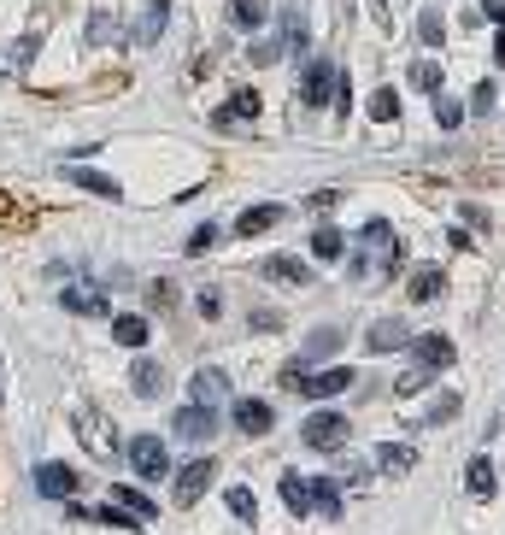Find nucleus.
Segmentation results:
<instances>
[{
	"label": "nucleus",
	"instance_id": "19",
	"mask_svg": "<svg viewBox=\"0 0 505 535\" xmlns=\"http://www.w3.org/2000/svg\"><path fill=\"white\" fill-rule=\"evenodd\" d=\"M464 482H470V494H476V500H488V494L500 489V482H493V465H488V459H470V471H464Z\"/></svg>",
	"mask_w": 505,
	"mask_h": 535
},
{
	"label": "nucleus",
	"instance_id": "7",
	"mask_svg": "<svg viewBox=\"0 0 505 535\" xmlns=\"http://www.w3.org/2000/svg\"><path fill=\"white\" fill-rule=\"evenodd\" d=\"M282 218H288V206H277V200H265V206H247L236 218V236H265V230H277Z\"/></svg>",
	"mask_w": 505,
	"mask_h": 535
},
{
	"label": "nucleus",
	"instance_id": "3",
	"mask_svg": "<svg viewBox=\"0 0 505 535\" xmlns=\"http://www.w3.org/2000/svg\"><path fill=\"white\" fill-rule=\"evenodd\" d=\"M124 453H129V471H136L141 482L170 477V453H165V441H159V436H129Z\"/></svg>",
	"mask_w": 505,
	"mask_h": 535
},
{
	"label": "nucleus",
	"instance_id": "29",
	"mask_svg": "<svg viewBox=\"0 0 505 535\" xmlns=\"http://www.w3.org/2000/svg\"><path fill=\"white\" fill-rule=\"evenodd\" d=\"M70 177H77L83 188H95V195H112L118 200V183H112V177H100V171H70Z\"/></svg>",
	"mask_w": 505,
	"mask_h": 535
},
{
	"label": "nucleus",
	"instance_id": "2",
	"mask_svg": "<svg viewBox=\"0 0 505 535\" xmlns=\"http://www.w3.org/2000/svg\"><path fill=\"white\" fill-rule=\"evenodd\" d=\"M288 389H300L306 400H329L341 389H352V365H329V371H282Z\"/></svg>",
	"mask_w": 505,
	"mask_h": 535
},
{
	"label": "nucleus",
	"instance_id": "8",
	"mask_svg": "<svg viewBox=\"0 0 505 535\" xmlns=\"http://www.w3.org/2000/svg\"><path fill=\"white\" fill-rule=\"evenodd\" d=\"M177 436L211 441V436H218V412H211V406H183V412H177Z\"/></svg>",
	"mask_w": 505,
	"mask_h": 535
},
{
	"label": "nucleus",
	"instance_id": "15",
	"mask_svg": "<svg viewBox=\"0 0 505 535\" xmlns=\"http://www.w3.org/2000/svg\"><path fill=\"white\" fill-rule=\"evenodd\" d=\"M112 341L118 347H147V318H136V312L112 318Z\"/></svg>",
	"mask_w": 505,
	"mask_h": 535
},
{
	"label": "nucleus",
	"instance_id": "18",
	"mask_svg": "<svg viewBox=\"0 0 505 535\" xmlns=\"http://www.w3.org/2000/svg\"><path fill=\"white\" fill-rule=\"evenodd\" d=\"M265 277H270V282H311V271L300 265V259L277 254V259H265Z\"/></svg>",
	"mask_w": 505,
	"mask_h": 535
},
{
	"label": "nucleus",
	"instance_id": "27",
	"mask_svg": "<svg viewBox=\"0 0 505 535\" xmlns=\"http://www.w3.org/2000/svg\"><path fill=\"white\" fill-rule=\"evenodd\" d=\"M435 124H441V130H459V124H464V106L441 95V100H435Z\"/></svg>",
	"mask_w": 505,
	"mask_h": 535
},
{
	"label": "nucleus",
	"instance_id": "4",
	"mask_svg": "<svg viewBox=\"0 0 505 535\" xmlns=\"http://www.w3.org/2000/svg\"><path fill=\"white\" fill-rule=\"evenodd\" d=\"M300 441H306V447H341V441H347V412H311V418L300 423Z\"/></svg>",
	"mask_w": 505,
	"mask_h": 535
},
{
	"label": "nucleus",
	"instance_id": "11",
	"mask_svg": "<svg viewBox=\"0 0 505 535\" xmlns=\"http://www.w3.org/2000/svg\"><path fill=\"white\" fill-rule=\"evenodd\" d=\"M270 423L277 418H270L265 400H236V430L241 436H270Z\"/></svg>",
	"mask_w": 505,
	"mask_h": 535
},
{
	"label": "nucleus",
	"instance_id": "10",
	"mask_svg": "<svg viewBox=\"0 0 505 535\" xmlns=\"http://www.w3.org/2000/svg\"><path fill=\"white\" fill-rule=\"evenodd\" d=\"M36 489L47 500H65V494H77V471L70 465H36Z\"/></svg>",
	"mask_w": 505,
	"mask_h": 535
},
{
	"label": "nucleus",
	"instance_id": "26",
	"mask_svg": "<svg viewBox=\"0 0 505 535\" xmlns=\"http://www.w3.org/2000/svg\"><path fill=\"white\" fill-rule=\"evenodd\" d=\"M441 29H447V24H441V13H423L418 18V42L423 47H441Z\"/></svg>",
	"mask_w": 505,
	"mask_h": 535
},
{
	"label": "nucleus",
	"instance_id": "24",
	"mask_svg": "<svg viewBox=\"0 0 505 535\" xmlns=\"http://www.w3.org/2000/svg\"><path fill=\"white\" fill-rule=\"evenodd\" d=\"M441 288V265H418V277H411V300H429Z\"/></svg>",
	"mask_w": 505,
	"mask_h": 535
},
{
	"label": "nucleus",
	"instance_id": "13",
	"mask_svg": "<svg viewBox=\"0 0 505 535\" xmlns=\"http://www.w3.org/2000/svg\"><path fill=\"white\" fill-rule=\"evenodd\" d=\"M411 353L423 359V371H441V365H452V341H447V336H418V341H411Z\"/></svg>",
	"mask_w": 505,
	"mask_h": 535
},
{
	"label": "nucleus",
	"instance_id": "1",
	"mask_svg": "<svg viewBox=\"0 0 505 535\" xmlns=\"http://www.w3.org/2000/svg\"><path fill=\"white\" fill-rule=\"evenodd\" d=\"M282 500L294 506V518L300 512H329L335 518L341 512V489L329 477H300V471H282Z\"/></svg>",
	"mask_w": 505,
	"mask_h": 535
},
{
	"label": "nucleus",
	"instance_id": "34",
	"mask_svg": "<svg viewBox=\"0 0 505 535\" xmlns=\"http://www.w3.org/2000/svg\"><path fill=\"white\" fill-rule=\"evenodd\" d=\"M493 65H505V29L493 36Z\"/></svg>",
	"mask_w": 505,
	"mask_h": 535
},
{
	"label": "nucleus",
	"instance_id": "21",
	"mask_svg": "<svg viewBox=\"0 0 505 535\" xmlns=\"http://www.w3.org/2000/svg\"><path fill=\"white\" fill-rule=\"evenodd\" d=\"M229 18H236L241 29H259L265 24V0H229Z\"/></svg>",
	"mask_w": 505,
	"mask_h": 535
},
{
	"label": "nucleus",
	"instance_id": "25",
	"mask_svg": "<svg viewBox=\"0 0 505 535\" xmlns=\"http://www.w3.org/2000/svg\"><path fill=\"white\" fill-rule=\"evenodd\" d=\"M400 341H418V336H406V324H377L370 330V347H400Z\"/></svg>",
	"mask_w": 505,
	"mask_h": 535
},
{
	"label": "nucleus",
	"instance_id": "17",
	"mask_svg": "<svg viewBox=\"0 0 505 535\" xmlns=\"http://www.w3.org/2000/svg\"><path fill=\"white\" fill-rule=\"evenodd\" d=\"M129 389H136V395H159V389H165V365H153V359H136V371H129Z\"/></svg>",
	"mask_w": 505,
	"mask_h": 535
},
{
	"label": "nucleus",
	"instance_id": "20",
	"mask_svg": "<svg viewBox=\"0 0 505 535\" xmlns=\"http://www.w3.org/2000/svg\"><path fill=\"white\" fill-rule=\"evenodd\" d=\"M341 247H347V236H341L335 224H323L318 236H311V254H318V259H341Z\"/></svg>",
	"mask_w": 505,
	"mask_h": 535
},
{
	"label": "nucleus",
	"instance_id": "12",
	"mask_svg": "<svg viewBox=\"0 0 505 535\" xmlns=\"http://www.w3.org/2000/svg\"><path fill=\"white\" fill-rule=\"evenodd\" d=\"M241 118H259V95H252V88H241L229 106H218V113H211V124L229 130V124H241Z\"/></svg>",
	"mask_w": 505,
	"mask_h": 535
},
{
	"label": "nucleus",
	"instance_id": "31",
	"mask_svg": "<svg viewBox=\"0 0 505 535\" xmlns=\"http://www.w3.org/2000/svg\"><path fill=\"white\" fill-rule=\"evenodd\" d=\"M370 118H400V100H393V88H382V95L370 100Z\"/></svg>",
	"mask_w": 505,
	"mask_h": 535
},
{
	"label": "nucleus",
	"instance_id": "22",
	"mask_svg": "<svg viewBox=\"0 0 505 535\" xmlns=\"http://www.w3.org/2000/svg\"><path fill=\"white\" fill-rule=\"evenodd\" d=\"M411 83H418L423 95L441 100V65H435V59H418V65H411Z\"/></svg>",
	"mask_w": 505,
	"mask_h": 535
},
{
	"label": "nucleus",
	"instance_id": "6",
	"mask_svg": "<svg viewBox=\"0 0 505 535\" xmlns=\"http://www.w3.org/2000/svg\"><path fill=\"white\" fill-rule=\"evenodd\" d=\"M211 477H218V459H188V465L177 471V500L188 506L200 489H211Z\"/></svg>",
	"mask_w": 505,
	"mask_h": 535
},
{
	"label": "nucleus",
	"instance_id": "32",
	"mask_svg": "<svg viewBox=\"0 0 505 535\" xmlns=\"http://www.w3.org/2000/svg\"><path fill=\"white\" fill-rule=\"evenodd\" d=\"M211 241H218V230H195V236H188V254H206V247H211Z\"/></svg>",
	"mask_w": 505,
	"mask_h": 535
},
{
	"label": "nucleus",
	"instance_id": "5",
	"mask_svg": "<svg viewBox=\"0 0 505 535\" xmlns=\"http://www.w3.org/2000/svg\"><path fill=\"white\" fill-rule=\"evenodd\" d=\"M335 65H329V59H318V65L306 71V83H300V100H306V106H329V95H335Z\"/></svg>",
	"mask_w": 505,
	"mask_h": 535
},
{
	"label": "nucleus",
	"instance_id": "9",
	"mask_svg": "<svg viewBox=\"0 0 505 535\" xmlns=\"http://www.w3.org/2000/svg\"><path fill=\"white\" fill-rule=\"evenodd\" d=\"M65 312H83V318H106V300H100L95 282H65Z\"/></svg>",
	"mask_w": 505,
	"mask_h": 535
},
{
	"label": "nucleus",
	"instance_id": "14",
	"mask_svg": "<svg viewBox=\"0 0 505 535\" xmlns=\"http://www.w3.org/2000/svg\"><path fill=\"white\" fill-rule=\"evenodd\" d=\"M411 459H418V453H411L406 441H382V447H377V465L388 471V477H406V471H411Z\"/></svg>",
	"mask_w": 505,
	"mask_h": 535
},
{
	"label": "nucleus",
	"instance_id": "23",
	"mask_svg": "<svg viewBox=\"0 0 505 535\" xmlns=\"http://www.w3.org/2000/svg\"><path fill=\"white\" fill-rule=\"evenodd\" d=\"M211 400H224V377H218V371H200L195 377V406H211Z\"/></svg>",
	"mask_w": 505,
	"mask_h": 535
},
{
	"label": "nucleus",
	"instance_id": "16",
	"mask_svg": "<svg viewBox=\"0 0 505 535\" xmlns=\"http://www.w3.org/2000/svg\"><path fill=\"white\" fill-rule=\"evenodd\" d=\"M112 506H124L129 518H141V523H147V518H159V506H153V500H147L141 489H129V482H124V489H112Z\"/></svg>",
	"mask_w": 505,
	"mask_h": 535
},
{
	"label": "nucleus",
	"instance_id": "33",
	"mask_svg": "<svg viewBox=\"0 0 505 535\" xmlns=\"http://www.w3.org/2000/svg\"><path fill=\"white\" fill-rule=\"evenodd\" d=\"M482 13H488V18H500V24H505V0H482Z\"/></svg>",
	"mask_w": 505,
	"mask_h": 535
},
{
	"label": "nucleus",
	"instance_id": "28",
	"mask_svg": "<svg viewBox=\"0 0 505 535\" xmlns=\"http://www.w3.org/2000/svg\"><path fill=\"white\" fill-rule=\"evenodd\" d=\"M229 512H236L241 523H252V512H259V500H252V489H229Z\"/></svg>",
	"mask_w": 505,
	"mask_h": 535
},
{
	"label": "nucleus",
	"instance_id": "30",
	"mask_svg": "<svg viewBox=\"0 0 505 535\" xmlns=\"http://www.w3.org/2000/svg\"><path fill=\"white\" fill-rule=\"evenodd\" d=\"M452 412H459V395H441V400H435V406L423 412V423H447V418H452Z\"/></svg>",
	"mask_w": 505,
	"mask_h": 535
}]
</instances>
